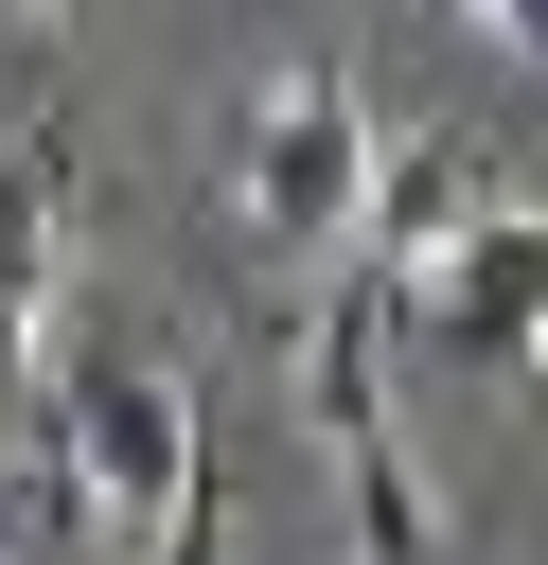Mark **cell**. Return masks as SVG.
<instances>
[{
	"label": "cell",
	"mask_w": 548,
	"mask_h": 565,
	"mask_svg": "<svg viewBox=\"0 0 548 565\" xmlns=\"http://www.w3.org/2000/svg\"><path fill=\"white\" fill-rule=\"evenodd\" d=\"M71 318V141H0V388H35V335Z\"/></svg>",
	"instance_id": "4"
},
{
	"label": "cell",
	"mask_w": 548,
	"mask_h": 565,
	"mask_svg": "<svg viewBox=\"0 0 548 565\" xmlns=\"http://www.w3.org/2000/svg\"><path fill=\"white\" fill-rule=\"evenodd\" d=\"M371 106H354V71L336 53H301V71H265L247 88V141H230V212H247V247H283V265H336L354 247V212H371Z\"/></svg>",
	"instance_id": "2"
},
{
	"label": "cell",
	"mask_w": 548,
	"mask_h": 565,
	"mask_svg": "<svg viewBox=\"0 0 548 565\" xmlns=\"http://www.w3.org/2000/svg\"><path fill=\"white\" fill-rule=\"evenodd\" d=\"M35 388H53V477H71V512L106 530V547H194V388H177V353H141V335H35Z\"/></svg>",
	"instance_id": "1"
},
{
	"label": "cell",
	"mask_w": 548,
	"mask_h": 565,
	"mask_svg": "<svg viewBox=\"0 0 548 565\" xmlns=\"http://www.w3.org/2000/svg\"><path fill=\"white\" fill-rule=\"evenodd\" d=\"M442 18H460V35H495V53H530V71H548V0H442Z\"/></svg>",
	"instance_id": "5"
},
{
	"label": "cell",
	"mask_w": 548,
	"mask_h": 565,
	"mask_svg": "<svg viewBox=\"0 0 548 565\" xmlns=\"http://www.w3.org/2000/svg\"><path fill=\"white\" fill-rule=\"evenodd\" d=\"M407 318L460 353H548V194H477L460 247L407 282Z\"/></svg>",
	"instance_id": "3"
}]
</instances>
